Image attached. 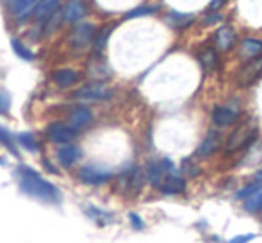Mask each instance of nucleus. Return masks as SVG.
<instances>
[{
	"label": "nucleus",
	"instance_id": "obj_8",
	"mask_svg": "<svg viewBox=\"0 0 262 243\" xmlns=\"http://www.w3.org/2000/svg\"><path fill=\"white\" fill-rule=\"evenodd\" d=\"M95 36V27L91 24H80L72 31V43L75 49H84L90 45Z\"/></svg>",
	"mask_w": 262,
	"mask_h": 243
},
{
	"label": "nucleus",
	"instance_id": "obj_7",
	"mask_svg": "<svg viewBox=\"0 0 262 243\" xmlns=\"http://www.w3.org/2000/svg\"><path fill=\"white\" fill-rule=\"evenodd\" d=\"M173 172V163L169 159H162L157 163H152L148 168V179L154 186H161V183L166 179V175H169Z\"/></svg>",
	"mask_w": 262,
	"mask_h": 243
},
{
	"label": "nucleus",
	"instance_id": "obj_18",
	"mask_svg": "<svg viewBox=\"0 0 262 243\" xmlns=\"http://www.w3.org/2000/svg\"><path fill=\"white\" fill-rule=\"evenodd\" d=\"M166 20H168V24L171 25L173 29H186L194 22V16L193 14H187V13H177V11H171V13H168Z\"/></svg>",
	"mask_w": 262,
	"mask_h": 243
},
{
	"label": "nucleus",
	"instance_id": "obj_20",
	"mask_svg": "<svg viewBox=\"0 0 262 243\" xmlns=\"http://www.w3.org/2000/svg\"><path fill=\"white\" fill-rule=\"evenodd\" d=\"M91 120H93V115H91V111H90V109H86V108H75V109H73V113H72V116H70V121H72L73 129L86 127Z\"/></svg>",
	"mask_w": 262,
	"mask_h": 243
},
{
	"label": "nucleus",
	"instance_id": "obj_24",
	"mask_svg": "<svg viewBox=\"0 0 262 243\" xmlns=\"http://www.w3.org/2000/svg\"><path fill=\"white\" fill-rule=\"evenodd\" d=\"M16 139L21 147H25V149L29 150V152H36V150H38V143H36L34 136H32L31 132H21V134L16 136Z\"/></svg>",
	"mask_w": 262,
	"mask_h": 243
},
{
	"label": "nucleus",
	"instance_id": "obj_25",
	"mask_svg": "<svg viewBox=\"0 0 262 243\" xmlns=\"http://www.w3.org/2000/svg\"><path fill=\"white\" fill-rule=\"evenodd\" d=\"M245 208L248 209V211H252V213L260 211V209H262V190H259L257 193H253L252 197L246 198Z\"/></svg>",
	"mask_w": 262,
	"mask_h": 243
},
{
	"label": "nucleus",
	"instance_id": "obj_5",
	"mask_svg": "<svg viewBox=\"0 0 262 243\" xmlns=\"http://www.w3.org/2000/svg\"><path fill=\"white\" fill-rule=\"evenodd\" d=\"M80 179L86 184H104L113 177V172L105 167H97V165H88L80 170Z\"/></svg>",
	"mask_w": 262,
	"mask_h": 243
},
{
	"label": "nucleus",
	"instance_id": "obj_21",
	"mask_svg": "<svg viewBox=\"0 0 262 243\" xmlns=\"http://www.w3.org/2000/svg\"><path fill=\"white\" fill-rule=\"evenodd\" d=\"M259 190H262V170L255 175V179L252 181V184H248V186H245L241 191H237V198H245L246 200V198L252 197V195L257 193Z\"/></svg>",
	"mask_w": 262,
	"mask_h": 243
},
{
	"label": "nucleus",
	"instance_id": "obj_19",
	"mask_svg": "<svg viewBox=\"0 0 262 243\" xmlns=\"http://www.w3.org/2000/svg\"><path fill=\"white\" fill-rule=\"evenodd\" d=\"M54 80H55V84H57V86L70 88V86H73L77 80H79V75H77V72H73V70L62 68V70H57V72L54 73Z\"/></svg>",
	"mask_w": 262,
	"mask_h": 243
},
{
	"label": "nucleus",
	"instance_id": "obj_32",
	"mask_svg": "<svg viewBox=\"0 0 262 243\" xmlns=\"http://www.w3.org/2000/svg\"><path fill=\"white\" fill-rule=\"evenodd\" d=\"M225 2H227V0H212V2H210V11H217L220 9L221 6H225Z\"/></svg>",
	"mask_w": 262,
	"mask_h": 243
},
{
	"label": "nucleus",
	"instance_id": "obj_3",
	"mask_svg": "<svg viewBox=\"0 0 262 243\" xmlns=\"http://www.w3.org/2000/svg\"><path fill=\"white\" fill-rule=\"evenodd\" d=\"M111 97H113V90L107 88L105 84H100V83L86 84V86L79 88V90L75 91V98H79V100H86V102L109 100Z\"/></svg>",
	"mask_w": 262,
	"mask_h": 243
},
{
	"label": "nucleus",
	"instance_id": "obj_11",
	"mask_svg": "<svg viewBox=\"0 0 262 243\" xmlns=\"http://www.w3.org/2000/svg\"><path fill=\"white\" fill-rule=\"evenodd\" d=\"M220 143H221L220 132H217V131H210L209 134L205 136L204 141H202V145L198 147L196 156H198V157H207V156H210V154L216 152V150H217Z\"/></svg>",
	"mask_w": 262,
	"mask_h": 243
},
{
	"label": "nucleus",
	"instance_id": "obj_15",
	"mask_svg": "<svg viewBox=\"0 0 262 243\" xmlns=\"http://www.w3.org/2000/svg\"><path fill=\"white\" fill-rule=\"evenodd\" d=\"M86 14V6H84L82 0H72L64 6L62 11V18L66 22H79L82 20V16Z\"/></svg>",
	"mask_w": 262,
	"mask_h": 243
},
{
	"label": "nucleus",
	"instance_id": "obj_28",
	"mask_svg": "<svg viewBox=\"0 0 262 243\" xmlns=\"http://www.w3.org/2000/svg\"><path fill=\"white\" fill-rule=\"evenodd\" d=\"M11 108V95L7 91H0V115H6Z\"/></svg>",
	"mask_w": 262,
	"mask_h": 243
},
{
	"label": "nucleus",
	"instance_id": "obj_10",
	"mask_svg": "<svg viewBox=\"0 0 262 243\" xmlns=\"http://www.w3.org/2000/svg\"><path fill=\"white\" fill-rule=\"evenodd\" d=\"M239 113L232 108H225V106H217L212 111V121L217 127H228L230 124H234L237 120Z\"/></svg>",
	"mask_w": 262,
	"mask_h": 243
},
{
	"label": "nucleus",
	"instance_id": "obj_6",
	"mask_svg": "<svg viewBox=\"0 0 262 243\" xmlns=\"http://www.w3.org/2000/svg\"><path fill=\"white\" fill-rule=\"evenodd\" d=\"M47 136H49L50 141L54 143H66L68 145L72 139H75L77 136V129H73L72 125H64V124H52L47 129Z\"/></svg>",
	"mask_w": 262,
	"mask_h": 243
},
{
	"label": "nucleus",
	"instance_id": "obj_22",
	"mask_svg": "<svg viewBox=\"0 0 262 243\" xmlns=\"http://www.w3.org/2000/svg\"><path fill=\"white\" fill-rule=\"evenodd\" d=\"M200 63L205 70H214L217 65V52L214 49H205L204 52L200 54Z\"/></svg>",
	"mask_w": 262,
	"mask_h": 243
},
{
	"label": "nucleus",
	"instance_id": "obj_14",
	"mask_svg": "<svg viewBox=\"0 0 262 243\" xmlns=\"http://www.w3.org/2000/svg\"><path fill=\"white\" fill-rule=\"evenodd\" d=\"M262 52V42L255 38H246L245 42L239 45V56L243 59H253V57H259Z\"/></svg>",
	"mask_w": 262,
	"mask_h": 243
},
{
	"label": "nucleus",
	"instance_id": "obj_12",
	"mask_svg": "<svg viewBox=\"0 0 262 243\" xmlns=\"http://www.w3.org/2000/svg\"><path fill=\"white\" fill-rule=\"evenodd\" d=\"M39 4V0H11V13L14 14V18L24 20L31 14L32 9H36Z\"/></svg>",
	"mask_w": 262,
	"mask_h": 243
},
{
	"label": "nucleus",
	"instance_id": "obj_4",
	"mask_svg": "<svg viewBox=\"0 0 262 243\" xmlns=\"http://www.w3.org/2000/svg\"><path fill=\"white\" fill-rule=\"evenodd\" d=\"M260 75H262V56L250 59L241 70H239L237 72V83H239V86H243V88L250 86V84L255 83Z\"/></svg>",
	"mask_w": 262,
	"mask_h": 243
},
{
	"label": "nucleus",
	"instance_id": "obj_29",
	"mask_svg": "<svg viewBox=\"0 0 262 243\" xmlns=\"http://www.w3.org/2000/svg\"><path fill=\"white\" fill-rule=\"evenodd\" d=\"M111 34V27H107L104 29V32L100 34V38H98V42H97V45H98V50H102L105 47V42H107V36Z\"/></svg>",
	"mask_w": 262,
	"mask_h": 243
},
{
	"label": "nucleus",
	"instance_id": "obj_9",
	"mask_svg": "<svg viewBox=\"0 0 262 243\" xmlns=\"http://www.w3.org/2000/svg\"><path fill=\"white\" fill-rule=\"evenodd\" d=\"M237 42V34H235V29L230 27V25H225V27H220L216 32V47L221 52H227Z\"/></svg>",
	"mask_w": 262,
	"mask_h": 243
},
{
	"label": "nucleus",
	"instance_id": "obj_33",
	"mask_svg": "<svg viewBox=\"0 0 262 243\" xmlns=\"http://www.w3.org/2000/svg\"><path fill=\"white\" fill-rule=\"evenodd\" d=\"M221 20V16H220V13H214V14H209V18L205 20V24H214V22H220Z\"/></svg>",
	"mask_w": 262,
	"mask_h": 243
},
{
	"label": "nucleus",
	"instance_id": "obj_30",
	"mask_svg": "<svg viewBox=\"0 0 262 243\" xmlns=\"http://www.w3.org/2000/svg\"><path fill=\"white\" fill-rule=\"evenodd\" d=\"M253 234H243V236H235V238H232L228 243H248V241H252L253 240Z\"/></svg>",
	"mask_w": 262,
	"mask_h": 243
},
{
	"label": "nucleus",
	"instance_id": "obj_23",
	"mask_svg": "<svg viewBox=\"0 0 262 243\" xmlns=\"http://www.w3.org/2000/svg\"><path fill=\"white\" fill-rule=\"evenodd\" d=\"M11 47H13L14 54H16L18 57H21V59H25V61H32V59H34V54H32L31 50H29L27 47H25L24 43L20 42V39H16V38L11 39Z\"/></svg>",
	"mask_w": 262,
	"mask_h": 243
},
{
	"label": "nucleus",
	"instance_id": "obj_27",
	"mask_svg": "<svg viewBox=\"0 0 262 243\" xmlns=\"http://www.w3.org/2000/svg\"><path fill=\"white\" fill-rule=\"evenodd\" d=\"M0 141H2L4 145H6L7 149L14 154V156H18L16 149H14V143H13V136H11V132H7L6 129H2V127H0Z\"/></svg>",
	"mask_w": 262,
	"mask_h": 243
},
{
	"label": "nucleus",
	"instance_id": "obj_13",
	"mask_svg": "<svg viewBox=\"0 0 262 243\" xmlns=\"http://www.w3.org/2000/svg\"><path fill=\"white\" fill-rule=\"evenodd\" d=\"M159 190H161L162 193H166V195H177V193H182V191L186 190V181H184L182 177H179V175L169 174V175H166V179L161 183V186H159Z\"/></svg>",
	"mask_w": 262,
	"mask_h": 243
},
{
	"label": "nucleus",
	"instance_id": "obj_1",
	"mask_svg": "<svg viewBox=\"0 0 262 243\" xmlns=\"http://www.w3.org/2000/svg\"><path fill=\"white\" fill-rule=\"evenodd\" d=\"M16 175L20 190L25 195L36 198V200L47 202V204H59L61 202V191L52 183L43 179L36 170L29 167H20L16 170Z\"/></svg>",
	"mask_w": 262,
	"mask_h": 243
},
{
	"label": "nucleus",
	"instance_id": "obj_2",
	"mask_svg": "<svg viewBox=\"0 0 262 243\" xmlns=\"http://www.w3.org/2000/svg\"><path fill=\"white\" fill-rule=\"evenodd\" d=\"M257 138V127L252 121H246V124L239 125L234 132L230 134V138L227 139V152H237V150L248 147L250 143H253Z\"/></svg>",
	"mask_w": 262,
	"mask_h": 243
},
{
	"label": "nucleus",
	"instance_id": "obj_31",
	"mask_svg": "<svg viewBox=\"0 0 262 243\" xmlns=\"http://www.w3.org/2000/svg\"><path fill=\"white\" fill-rule=\"evenodd\" d=\"M128 218H130V222L134 224L136 229H143V222H141V218H139L138 215H134V213H130V215H128Z\"/></svg>",
	"mask_w": 262,
	"mask_h": 243
},
{
	"label": "nucleus",
	"instance_id": "obj_26",
	"mask_svg": "<svg viewBox=\"0 0 262 243\" xmlns=\"http://www.w3.org/2000/svg\"><path fill=\"white\" fill-rule=\"evenodd\" d=\"M159 9L157 6H143V7H138V9L130 11V13L127 14V18H138V16H146V14H152L156 13Z\"/></svg>",
	"mask_w": 262,
	"mask_h": 243
},
{
	"label": "nucleus",
	"instance_id": "obj_17",
	"mask_svg": "<svg viewBox=\"0 0 262 243\" xmlns=\"http://www.w3.org/2000/svg\"><path fill=\"white\" fill-rule=\"evenodd\" d=\"M59 6H61V0H39L38 7H36V18L38 20H49L59 9Z\"/></svg>",
	"mask_w": 262,
	"mask_h": 243
},
{
	"label": "nucleus",
	"instance_id": "obj_16",
	"mask_svg": "<svg viewBox=\"0 0 262 243\" xmlns=\"http://www.w3.org/2000/svg\"><path fill=\"white\" fill-rule=\"evenodd\" d=\"M80 149L75 145H64L62 149H59L57 152V159L59 163L62 165V167H72L73 163H75L77 159L80 157Z\"/></svg>",
	"mask_w": 262,
	"mask_h": 243
}]
</instances>
